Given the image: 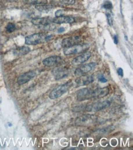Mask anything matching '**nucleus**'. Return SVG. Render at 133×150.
Masks as SVG:
<instances>
[{
    "mask_svg": "<svg viewBox=\"0 0 133 150\" xmlns=\"http://www.w3.org/2000/svg\"><path fill=\"white\" fill-rule=\"evenodd\" d=\"M75 22V19L72 16H66L61 15L59 17H56L52 19V22L57 24H71Z\"/></svg>",
    "mask_w": 133,
    "mask_h": 150,
    "instance_id": "9b49d317",
    "label": "nucleus"
},
{
    "mask_svg": "<svg viewBox=\"0 0 133 150\" xmlns=\"http://www.w3.org/2000/svg\"><path fill=\"white\" fill-rule=\"evenodd\" d=\"M103 7H104V8H105L106 9L109 10L110 9H112V4L111 2L109 1H106L103 4Z\"/></svg>",
    "mask_w": 133,
    "mask_h": 150,
    "instance_id": "4be33fe9",
    "label": "nucleus"
},
{
    "mask_svg": "<svg viewBox=\"0 0 133 150\" xmlns=\"http://www.w3.org/2000/svg\"><path fill=\"white\" fill-rule=\"evenodd\" d=\"M65 31V29L64 27H60V29L58 30V33H63Z\"/></svg>",
    "mask_w": 133,
    "mask_h": 150,
    "instance_id": "a878e982",
    "label": "nucleus"
},
{
    "mask_svg": "<svg viewBox=\"0 0 133 150\" xmlns=\"http://www.w3.org/2000/svg\"><path fill=\"white\" fill-rule=\"evenodd\" d=\"M73 86V83L71 81H68L64 84L60 85L56 87L49 93V98L52 100H55L61 96H62L66 92H68L70 88Z\"/></svg>",
    "mask_w": 133,
    "mask_h": 150,
    "instance_id": "f03ea898",
    "label": "nucleus"
},
{
    "mask_svg": "<svg viewBox=\"0 0 133 150\" xmlns=\"http://www.w3.org/2000/svg\"><path fill=\"white\" fill-rule=\"evenodd\" d=\"M36 75V73L35 71H30L20 75L17 79V83L19 85H23L25 83L30 81Z\"/></svg>",
    "mask_w": 133,
    "mask_h": 150,
    "instance_id": "1a4fd4ad",
    "label": "nucleus"
},
{
    "mask_svg": "<svg viewBox=\"0 0 133 150\" xmlns=\"http://www.w3.org/2000/svg\"><path fill=\"white\" fill-rule=\"evenodd\" d=\"M36 9H37L39 11L42 13H48V11L51 9L52 7L49 5H39V6H36Z\"/></svg>",
    "mask_w": 133,
    "mask_h": 150,
    "instance_id": "6ab92c4d",
    "label": "nucleus"
},
{
    "mask_svg": "<svg viewBox=\"0 0 133 150\" xmlns=\"http://www.w3.org/2000/svg\"><path fill=\"white\" fill-rule=\"evenodd\" d=\"M51 1L60 5H73L76 3L75 0H51Z\"/></svg>",
    "mask_w": 133,
    "mask_h": 150,
    "instance_id": "f3484780",
    "label": "nucleus"
},
{
    "mask_svg": "<svg viewBox=\"0 0 133 150\" xmlns=\"http://www.w3.org/2000/svg\"><path fill=\"white\" fill-rule=\"evenodd\" d=\"M62 61V57L57 55H53V56L48 57L43 60L42 63L46 66H53L59 64Z\"/></svg>",
    "mask_w": 133,
    "mask_h": 150,
    "instance_id": "f8f14e48",
    "label": "nucleus"
},
{
    "mask_svg": "<svg viewBox=\"0 0 133 150\" xmlns=\"http://www.w3.org/2000/svg\"><path fill=\"white\" fill-rule=\"evenodd\" d=\"M91 56V53L90 52H85L80 54L79 56L75 57L72 60V63L74 65H80L85 63Z\"/></svg>",
    "mask_w": 133,
    "mask_h": 150,
    "instance_id": "9d476101",
    "label": "nucleus"
},
{
    "mask_svg": "<svg viewBox=\"0 0 133 150\" xmlns=\"http://www.w3.org/2000/svg\"><path fill=\"white\" fill-rule=\"evenodd\" d=\"M117 73L118 74L119 76H123V70L121 68H119L117 70Z\"/></svg>",
    "mask_w": 133,
    "mask_h": 150,
    "instance_id": "b1692460",
    "label": "nucleus"
},
{
    "mask_svg": "<svg viewBox=\"0 0 133 150\" xmlns=\"http://www.w3.org/2000/svg\"><path fill=\"white\" fill-rule=\"evenodd\" d=\"M98 80L100 81L101 82H103V83H105V82H107V79L103 75H99V76H98Z\"/></svg>",
    "mask_w": 133,
    "mask_h": 150,
    "instance_id": "5701e85b",
    "label": "nucleus"
},
{
    "mask_svg": "<svg viewBox=\"0 0 133 150\" xmlns=\"http://www.w3.org/2000/svg\"><path fill=\"white\" fill-rule=\"evenodd\" d=\"M114 43L115 44H117L118 43V38L117 35H115L114 38Z\"/></svg>",
    "mask_w": 133,
    "mask_h": 150,
    "instance_id": "bb28decb",
    "label": "nucleus"
},
{
    "mask_svg": "<svg viewBox=\"0 0 133 150\" xmlns=\"http://www.w3.org/2000/svg\"><path fill=\"white\" fill-rule=\"evenodd\" d=\"M110 104H111V102L108 100H104L101 102H98L96 103H94L93 104L88 105L87 107H85V111L87 112H96L100 111L102 110H104L105 108H108Z\"/></svg>",
    "mask_w": 133,
    "mask_h": 150,
    "instance_id": "39448f33",
    "label": "nucleus"
},
{
    "mask_svg": "<svg viewBox=\"0 0 133 150\" xmlns=\"http://www.w3.org/2000/svg\"><path fill=\"white\" fill-rule=\"evenodd\" d=\"M97 116L93 114H83L76 120V124L77 126H88L96 123Z\"/></svg>",
    "mask_w": 133,
    "mask_h": 150,
    "instance_id": "20e7f679",
    "label": "nucleus"
},
{
    "mask_svg": "<svg viewBox=\"0 0 133 150\" xmlns=\"http://www.w3.org/2000/svg\"><path fill=\"white\" fill-rule=\"evenodd\" d=\"M16 29L15 25L12 23H9L7 25L6 27V30L9 33H12L14 32Z\"/></svg>",
    "mask_w": 133,
    "mask_h": 150,
    "instance_id": "aec40b11",
    "label": "nucleus"
},
{
    "mask_svg": "<svg viewBox=\"0 0 133 150\" xmlns=\"http://www.w3.org/2000/svg\"><path fill=\"white\" fill-rule=\"evenodd\" d=\"M109 89L107 87L103 88H97L93 90V98H101L108 95Z\"/></svg>",
    "mask_w": 133,
    "mask_h": 150,
    "instance_id": "4468645a",
    "label": "nucleus"
},
{
    "mask_svg": "<svg viewBox=\"0 0 133 150\" xmlns=\"http://www.w3.org/2000/svg\"><path fill=\"white\" fill-rule=\"evenodd\" d=\"M96 63L94 62L82 65L80 67L77 68L75 70L74 75L76 76H80L82 75H84L85 73H87L89 71L93 70L96 67Z\"/></svg>",
    "mask_w": 133,
    "mask_h": 150,
    "instance_id": "0eeeda50",
    "label": "nucleus"
},
{
    "mask_svg": "<svg viewBox=\"0 0 133 150\" xmlns=\"http://www.w3.org/2000/svg\"><path fill=\"white\" fill-rule=\"evenodd\" d=\"M106 16L107 19V22L108 24L110 26H112L113 25V16L111 13H106Z\"/></svg>",
    "mask_w": 133,
    "mask_h": 150,
    "instance_id": "412c9836",
    "label": "nucleus"
},
{
    "mask_svg": "<svg viewBox=\"0 0 133 150\" xmlns=\"http://www.w3.org/2000/svg\"><path fill=\"white\" fill-rule=\"evenodd\" d=\"M53 38V35H47L44 33H35L25 38V44L27 45H36L48 41Z\"/></svg>",
    "mask_w": 133,
    "mask_h": 150,
    "instance_id": "f257e3e1",
    "label": "nucleus"
},
{
    "mask_svg": "<svg viewBox=\"0 0 133 150\" xmlns=\"http://www.w3.org/2000/svg\"><path fill=\"white\" fill-rule=\"evenodd\" d=\"M77 98L80 102L93 98V90L89 88H84L77 92Z\"/></svg>",
    "mask_w": 133,
    "mask_h": 150,
    "instance_id": "423d86ee",
    "label": "nucleus"
},
{
    "mask_svg": "<svg viewBox=\"0 0 133 150\" xmlns=\"http://www.w3.org/2000/svg\"><path fill=\"white\" fill-rule=\"evenodd\" d=\"M94 81V78L92 76L90 75H82L80 76L79 78L76 80V82L77 86H82L88 85Z\"/></svg>",
    "mask_w": 133,
    "mask_h": 150,
    "instance_id": "ddd939ff",
    "label": "nucleus"
},
{
    "mask_svg": "<svg viewBox=\"0 0 133 150\" xmlns=\"http://www.w3.org/2000/svg\"><path fill=\"white\" fill-rule=\"evenodd\" d=\"M24 1L28 4L35 6L45 5L47 4V0H24Z\"/></svg>",
    "mask_w": 133,
    "mask_h": 150,
    "instance_id": "a211bd4d",
    "label": "nucleus"
},
{
    "mask_svg": "<svg viewBox=\"0 0 133 150\" xmlns=\"http://www.w3.org/2000/svg\"><path fill=\"white\" fill-rule=\"evenodd\" d=\"M90 46L88 44H77L74 46L64 48L63 53L66 55H74L86 51Z\"/></svg>",
    "mask_w": 133,
    "mask_h": 150,
    "instance_id": "7ed1b4c3",
    "label": "nucleus"
},
{
    "mask_svg": "<svg viewBox=\"0 0 133 150\" xmlns=\"http://www.w3.org/2000/svg\"><path fill=\"white\" fill-rule=\"evenodd\" d=\"M30 51V49L26 46H22L14 51V54L17 55H24Z\"/></svg>",
    "mask_w": 133,
    "mask_h": 150,
    "instance_id": "dca6fc26",
    "label": "nucleus"
},
{
    "mask_svg": "<svg viewBox=\"0 0 133 150\" xmlns=\"http://www.w3.org/2000/svg\"><path fill=\"white\" fill-rule=\"evenodd\" d=\"M82 41L81 38L79 36H74L71 37L66 38L62 41V46L63 48L69 47L76 45V44H79Z\"/></svg>",
    "mask_w": 133,
    "mask_h": 150,
    "instance_id": "6e6552de",
    "label": "nucleus"
},
{
    "mask_svg": "<svg viewBox=\"0 0 133 150\" xmlns=\"http://www.w3.org/2000/svg\"><path fill=\"white\" fill-rule=\"evenodd\" d=\"M32 23L35 25L37 26H48L52 22V19L50 17H42V18H36L31 20Z\"/></svg>",
    "mask_w": 133,
    "mask_h": 150,
    "instance_id": "2eb2a0df",
    "label": "nucleus"
},
{
    "mask_svg": "<svg viewBox=\"0 0 133 150\" xmlns=\"http://www.w3.org/2000/svg\"><path fill=\"white\" fill-rule=\"evenodd\" d=\"M62 15V10H58L57 12L55 13V15H56V17H59Z\"/></svg>",
    "mask_w": 133,
    "mask_h": 150,
    "instance_id": "393cba45",
    "label": "nucleus"
}]
</instances>
